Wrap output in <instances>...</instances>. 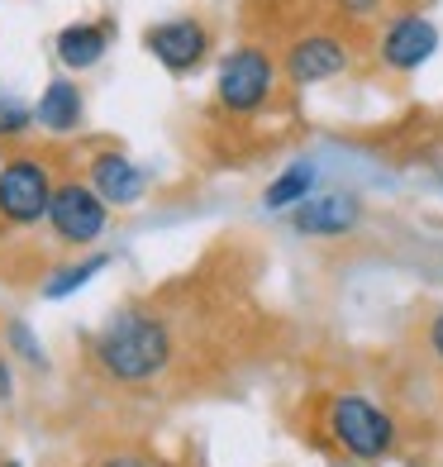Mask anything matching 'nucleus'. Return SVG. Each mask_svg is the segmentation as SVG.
Wrapping results in <instances>:
<instances>
[{
  "mask_svg": "<svg viewBox=\"0 0 443 467\" xmlns=\"http://www.w3.org/2000/svg\"><path fill=\"white\" fill-rule=\"evenodd\" d=\"M167 353H172V338L167 329L143 310H124L115 315L105 334L96 338V363L105 377L115 381H148L167 368Z\"/></svg>",
  "mask_w": 443,
  "mask_h": 467,
  "instance_id": "1",
  "label": "nucleus"
},
{
  "mask_svg": "<svg viewBox=\"0 0 443 467\" xmlns=\"http://www.w3.org/2000/svg\"><path fill=\"white\" fill-rule=\"evenodd\" d=\"M325 424H329V439L339 443L344 453L376 462L391 453L396 443V424L382 406H372L367 396H334L325 406Z\"/></svg>",
  "mask_w": 443,
  "mask_h": 467,
  "instance_id": "2",
  "label": "nucleus"
},
{
  "mask_svg": "<svg viewBox=\"0 0 443 467\" xmlns=\"http://www.w3.org/2000/svg\"><path fill=\"white\" fill-rule=\"evenodd\" d=\"M272 87H277V62H272L263 48H234L220 62L215 77V96L229 115H252L272 100Z\"/></svg>",
  "mask_w": 443,
  "mask_h": 467,
  "instance_id": "3",
  "label": "nucleus"
},
{
  "mask_svg": "<svg viewBox=\"0 0 443 467\" xmlns=\"http://www.w3.org/2000/svg\"><path fill=\"white\" fill-rule=\"evenodd\" d=\"M53 167L44 158H10L0 167V220L10 224H38L53 205Z\"/></svg>",
  "mask_w": 443,
  "mask_h": 467,
  "instance_id": "4",
  "label": "nucleus"
},
{
  "mask_svg": "<svg viewBox=\"0 0 443 467\" xmlns=\"http://www.w3.org/2000/svg\"><path fill=\"white\" fill-rule=\"evenodd\" d=\"M48 224L62 244L87 248L105 234V201L91 182H57L53 205H48Z\"/></svg>",
  "mask_w": 443,
  "mask_h": 467,
  "instance_id": "5",
  "label": "nucleus"
},
{
  "mask_svg": "<svg viewBox=\"0 0 443 467\" xmlns=\"http://www.w3.org/2000/svg\"><path fill=\"white\" fill-rule=\"evenodd\" d=\"M143 48L153 53L167 72H191L205 62L210 53V34L201 19H167V25H153L143 38Z\"/></svg>",
  "mask_w": 443,
  "mask_h": 467,
  "instance_id": "6",
  "label": "nucleus"
},
{
  "mask_svg": "<svg viewBox=\"0 0 443 467\" xmlns=\"http://www.w3.org/2000/svg\"><path fill=\"white\" fill-rule=\"evenodd\" d=\"M382 62L391 72H415L419 62H429L438 48V29L429 25L425 15H396L391 25L382 29Z\"/></svg>",
  "mask_w": 443,
  "mask_h": 467,
  "instance_id": "7",
  "label": "nucleus"
},
{
  "mask_svg": "<svg viewBox=\"0 0 443 467\" xmlns=\"http://www.w3.org/2000/svg\"><path fill=\"white\" fill-rule=\"evenodd\" d=\"M344 67H348V48H344V38H334V34H305V38H295L291 53H286V77L295 87L329 81Z\"/></svg>",
  "mask_w": 443,
  "mask_h": 467,
  "instance_id": "8",
  "label": "nucleus"
},
{
  "mask_svg": "<svg viewBox=\"0 0 443 467\" xmlns=\"http://www.w3.org/2000/svg\"><path fill=\"white\" fill-rule=\"evenodd\" d=\"M353 224H357V201L344 191H325V196L295 205V234H310V239H334V234H348Z\"/></svg>",
  "mask_w": 443,
  "mask_h": 467,
  "instance_id": "9",
  "label": "nucleus"
},
{
  "mask_svg": "<svg viewBox=\"0 0 443 467\" xmlns=\"http://www.w3.org/2000/svg\"><path fill=\"white\" fill-rule=\"evenodd\" d=\"M91 186L100 191V201H105V205H115V210H119V205L143 201L148 177H143L124 153H100V158L91 162Z\"/></svg>",
  "mask_w": 443,
  "mask_h": 467,
  "instance_id": "10",
  "label": "nucleus"
},
{
  "mask_svg": "<svg viewBox=\"0 0 443 467\" xmlns=\"http://www.w3.org/2000/svg\"><path fill=\"white\" fill-rule=\"evenodd\" d=\"M105 34L100 25H67L57 34V62L67 72H81V67H96V62L105 57Z\"/></svg>",
  "mask_w": 443,
  "mask_h": 467,
  "instance_id": "11",
  "label": "nucleus"
},
{
  "mask_svg": "<svg viewBox=\"0 0 443 467\" xmlns=\"http://www.w3.org/2000/svg\"><path fill=\"white\" fill-rule=\"evenodd\" d=\"M38 124H44V130H53V134H67V130H77L81 124V91L72 87L67 77H57L53 87L38 96Z\"/></svg>",
  "mask_w": 443,
  "mask_h": 467,
  "instance_id": "12",
  "label": "nucleus"
},
{
  "mask_svg": "<svg viewBox=\"0 0 443 467\" xmlns=\"http://www.w3.org/2000/svg\"><path fill=\"white\" fill-rule=\"evenodd\" d=\"M310 196H314V167H310V162H291L286 172L267 186L263 205H267V210H286V205H301V201H310Z\"/></svg>",
  "mask_w": 443,
  "mask_h": 467,
  "instance_id": "13",
  "label": "nucleus"
},
{
  "mask_svg": "<svg viewBox=\"0 0 443 467\" xmlns=\"http://www.w3.org/2000/svg\"><path fill=\"white\" fill-rule=\"evenodd\" d=\"M100 263H105V258H87L81 267H62L57 277L44 286V296H48V301H57V296H67V291H77V286H87L96 272H100Z\"/></svg>",
  "mask_w": 443,
  "mask_h": 467,
  "instance_id": "14",
  "label": "nucleus"
},
{
  "mask_svg": "<svg viewBox=\"0 0 443 467\" xmlns=\"http://www.w3.org/2000/svg\"><path fill=\"white\" fill-rule=\"evenodd\" d=\"M34 119H38V115L29 110L25 100H15L10 91H0V139H10V134H25Z\"/></svg>",
  "mask_w": 443,
  "mask_h": 467,
  "instance_id": "15",
  "label": "nucleus"
},
{
  "mask_svg": "<svg viewBox=\"0 0 443 467\" xmlns=\"http://www.w3.org/2000/svg\"><path fill=\"white\" fill-rule=\"evenodd\" d=\"M334 5H339V15H344V19H353V25H367V19L382 15L386 0H334Z\"/></svg>",
  "mask_w": 443,
  "mask_h": 467,
  "instance_id": "16",
  "label": "nucleus"
},
{
  "mask_svg": "<svg viewBox=\"0 0 443 467\" xmlns=\"http://www.w3.org/2000/svg\"><path fill=\"white\" fill-rule=\"evenodd\" d=\"M429 348L443 358V310L434 315V320H429Z\"/></svg>",
  "mask_w": 443,
  "mask_h": 467,
  "instance_id": "17",
  "label": "nucleus"
},
{
  "mask_svg": "<svg viewBox=\"0 0 443 467\" xmlns=\"http://www.w3.org/2000/svg\"><path fill=\"white\" fill-rule=\"evenodd\" d=\"M100 467H153V462H143V458H110V462H100Z\"/></svg>",
  "mask_w": 443,
  "mask_h": 467,
  "instance_id": "18",
  "label": "nucleus"
},
{
  "mask_svg": "<svg viewBox=\"0 0 443 467\" xmlns=\"http://www.w3.org/2000/svg\"><path fill=\"white\" fill-rule=\"evenodd\" d=\"M0 396H10V368L0 363Z\"/></svg>",
  "mask_w": 443,
  "mask_h": 467,
  "instance_id": "19",
  "label": "nucleus"
},
{
  "mask_svg": "<svg viewBox=\"0 0 443 467\" xmlns=\"http://www.w3.org/2000/svg\"><path fill=\"white\" fill-rule=\"evenodd\" d=\"M5 467H15V462H5Z\"/></svg>",
  "mask_w": 443,
  "mask_h": 467,
  "instance_id": "20",
  "label": "nucleus"
}]
</instances>
